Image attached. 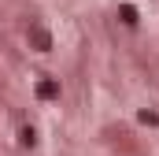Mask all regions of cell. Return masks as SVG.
<instances>
[{"label":"cell","mask_w":159,"mask_h":156,"mask_svg":"<svg viewBox=\"0 0 159 156\" xmlns=\"http://www.w3.org/2000/svg\"><path fill=\"white\" fill-rule=\"evenodd\" d=\"M119 15H122V22H126V26H137V7L122 4V7H119Z\"/></svg>","instance_id":"obj_3"},{"label":"cell","mask_w":159,"mask_h":156,"mask_svg":"<svg viewBox=\"0 0 159 156\" xmlns=\"http://www.w3.org/2000/svg\"><path fill=\"white\" fill-rule=\"evenodd\" d=\"M37 97L41 100H56V97H59V82H56V78H44L37 85Z\"/></svg>","instance_id":"obj_1"},{"label":"cell","mask_w":159,"mask_h":156,"mask_svg":"<svg viewBox=\"0 0 159 156\" xmlns=\"http://www.w3.org/2000/svg\"><path fill=\"white\" fill-rule=\"evenodd\" d=\"M19 138H22V145H34V141H37V134H34V126H26V130H22Z\"/></svg>","instance_id":"obj_4"},{"label":"cell","mask_w":159,"mask_h":156,"mask_svg":"<svg viewBox=\"0 0 159 156\" xmlns=\"http://www.w3.org/2000/svg\"><path fill=\"white\" fill-rule=\"evenodd\" d=\"M30 41L37 45V52H48V48H52V37H48V30H30Z\"/></svg>","instance_id":"obj_2"}]
</instances>
